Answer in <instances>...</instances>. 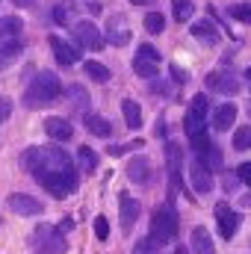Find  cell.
Masks as SVG:
<instances>
[{"label":"cell","mask_w":251,"mask_h":254,"mask_svg":"<svg viewBox=\"0 0 251 254\" xmlns=\"http://www.w3.org/2000/svg\"><path fill=\"white\" fill-rule=\"evenodd\" d=\"M51 51H54V57H57V63L60 65H74L80 60V51H74L68 42H63L60 36H51Z\"/></svg>","instance_id":"obj_14"},{"label":"cell","mask_w":251,"mask_h":254,"mask_svg":"<svg viewBox=\"0 0 251 254\" xmlns=\"http://www.w3.org/2000/svg\"><path fill=\"white\" fill-rule=\"evenodd\" d=\"M172 9H175V18H178V21H189V18L195 15L192 0H172Z\"/></svg>","instance_id":"obj_28"},{"label":"cell","mask_w":251,"mask_h":254,"mask_svg":"<svg viewBox=\"0 0 251 254\" xmlns=\"http://www.w3.org/2000/svg\"><path fill=\"white\" fill-rule=\"evenodd\" d=\"M237 178H240L246 187H251V163H243V166L237 169Z\"/></svg>","instance_id":"obj_36"},{"label":"cell","mask_w":251,"mask_h":254,"mask_svg":"<svg viewBox=\"0 0 251 254\" xmlns=\"http://www.w3.org/2000/svg\"><path fill=\"white\" fill-rule=\"evenodd\" d=\"M175 254H187V249H178V252H175Z\"/></svg>","instance_id":"obj_43"},{"label":"cell","mask_w":251,"mask_h":254,"mask_svg":"<svg viewBox=\"0 0 251 254\" xmlns=\"http://www.w3.org/2000/svg\"><path fill=\"white\" fill-rule=\"evenodd\" d=\"M234 148H237V151H249L251 148V125L237 127V133H234Z\"/></svg>","instance_id":"obj_29"},{"label":"cell","mask_w":251,"mask_h":254,"mask_svg":"<svg viewBox=\"0 0 251 254\" xmlns=\"http://www.w3.org/2000/svg\"><path fill=\"white\" fill-rule=\"evenodd\" d=\"M246 77H249V83H251V68H249V71H246Z\"/></svg>","instance_id":"obj_44"},{"label":"cell","mask_w":251,"mask_h":254,"mask_svg":"<svg viewBox=\"0 0 251 254\" xmlns=\"http://www.w3.org/2000/svg\"><path fill=\"white\" fill-rule=\"evenodd\" d=\"M54 18H57V24H68V21H71V9L60 3V6L54 9Z\"/></svg>","instance_id":"obj_35"},{"label":"cell","mask_w":251,"mask_h":254,"mask_svg":"<svg viewBox=\"0 0 251 254\" xmlns=\"http://www.w3.org/2000/svg\"><path fill=\"white\" fill-rule=\"evenodd\" d=\"M166 160H169V175H172V187H181V166H184V154L178 148V142L166 145Z\"/></svg>","instance_id":"obj_13"},{"label":"cell","mask_w":251,"mask_h":254,"mask_svg":"<svg viewBox=\"0 0 251 254\" xmlns=\"http://www.w3.org/2000/svg\"><path fill=\"white\" fill-rule=\"evenodd\" d=\"M68 98H71L74 110H83V113H86V107H89V95L83 92V86H71V89H68Z\"/></svg>","instance_id":"obj_30"},{"label":"cell","mask_w":251,"mask_h":254,"mask_svg":"<svg viewBox=\"0 0 251 254\" xmlns=\"http://www.w3.org/2000/svg\"><path fill=\"white\" fill-rule=\"evenodd\" d=\"M45 190L51 192L54 198H68L71 192L77 190V172H65V175H51V178H42L39 181Z\"/></svg>","instance_id":"obj_8"},{"label":"cell","mask_w":251,"mask_h":254,"mask_svg":"<svg viewBox=\"0 0 251 254\" xmlns=\"http://www.w3.org/2000/svg\"><path fill=\"white\" fill-rule=\"evenodd\" d=\"M237 181H240L237 175H225V190H234V187H237Z\"/></svg>","instance_id":"obj_40"},{"label":"cell","mask_w":251,"mask_h":254,"mask_svg":"<svg viewBox=\"0 0 251 254\" xmlns=\"http://www.w3.org/2000/svg\"><path fill=\"white\" fill-rule=\"evenodd\" d=\"M107 39H110V45H127L130 42V27H127L125 15H113L110 18V24H107Z\"/></svg>","instance_id":"obj_12"},{"label":"cell","mask_w":251,"mask_h":254,"mask_svg":"<svg viewBox=\"0 0 251 254\" xmlns=\"http://www.w3.org/2000/svg\"><path fill=\"white\" fill-rule=\"evenodd\" d=\"M21 27H24V24H21V18H15V15L0 18V42H3V39H9V42H12V39L21 33Z\"/></svg>","instance_id":"obj_25"},{"label":"cell","mask_w":251,"mask_h":254,"mask_svg":"<svg viewBox=\"0 0 251 254\" xmlns=\"http://www.w3.org/2000/svg\"><path fill=\"white\" fill-rule=\"evenodd\" d=\"M77 160H80V166H83L86 172H95V169H98V154H95L92 148H86V145L77 151Z\"/></svg>","instance_id":"obj_27"},{"label":"cell","mask_w":251,"mask_h":254,"mask_svg":"<svg viewBox=\"0 0 251 254\" xmlns=\"http://www.w3.org/2000/svg\"><path fill=\"white\" fill-rule=\"evenodd\" d=\"M21 166L36 178H51V175H65V172H74V163L71 157L65 154L63 148L57 145H48V148H30L21 154Z\"/></svg>","instance_id":"obj_1"},{"label":"cell","mask_w":251,"mask_h":254,"mask_svg":"<svg viewBox=\"0 0 251 254\" xmlns=\"http://www.w3.org/2000/svg\"><path fill=\"white\" fill-rule=\"evenodd\" d=\"M86 74H89L92 80H98V83H107V80H110V68L101 65V63H95V60L86 63Z\"/></svg>","instance_id":"obj_26"},{"label":"cell","mask_w":251,"mask_h":254,"mask_svg":"<svg viewBox=\"0 0 251 254\" xmlns=\"http://www.w3.org/2000/svg\"><path fill=\"white\" fill-rule=\"evenodd\" d=\"M9 116H12V101H9V98H0V125H3Z\"/></svg>","instance_id":"obj_37"},{"label":"cell","mask_w":251,"mask_h":254,"mask_svg":"<svg viewBox=\"0 0 251 254\" xmlns=\"http://www.w3.org/2000/svg\"><path fill=\"white\" fill-rule=\"evenodd\" d=\"M216 222H219V234L225 240H234L237 228H240V213L228 207V201H219L216 204Z\"/></svg>","instance_id":"obj_11"},{"label":"cell","mask_w":251,"mask_h":254,"mask_svg":"<svg viewBox=\"0 0 251 254\" xmlns=\"http://www.w3.org/2000/svg\"><path fill=\"white\" fill-rule=\"evenodd\" d=\"M151 240L157 246H169L178 240V213H175V204H163L154 210L151 216Z\"/></svg>","instance_id":"obj_3"},{"label":"cell","mask_w":251,"mask_h":254,"mask_svg":"<svg viewBox=\"0 0 251 254\" xmlns=\"http://www.w3.org/2000/svg\"><path fill=\"white\" fill-rule=\"evenodd\" d=\"M133 254H160V246H157L151 237H142V240H136Z\"/></svg>","instance_id":"obj_32"},{"label":"cell","mask_w":251,"mask_h":254,"mask_svg":"<svg viewBox=\"0 0 251 254\" xmlns=\"http://www.w3.org/2000/svg\"><path fill=\"white\" fill-rule=\"evenodd\" d=\"M30 246L39 254H65V237L54 228V225H39L30 237Z\"/></svg>","instance_id":"obj_4"},{"label":"cell","mask_w":251,"mask_h":254,"mask_svg":"<svg viewBox=\"0 0 251 254\" xmlns=\"http://www.w3.org/2000/svg\"><path fill=\"white\" fill-rule=\"evenodd\" d=\"M192 36H195L198 42H204V45H219V30H216L210 21H198V24H192Z\"/></svg>","instance_id":"obj_21"},{"label":"cell","mask_w":251,"mask_h":254,"mask_svg":"<svg viewBox=\"0 0 251 254\" xmlns=\"http://www.w3.org/2000/svg\"><path fill=\"white\" fill-rule=\"evenodd\" d=\"M243 207H251V192L249 195H243Z\"/></svg>","instance_id":"obj_42"},{"label":"cell","mask_w":251,"mask_h":254,"mask_svg":"<svg viewBox=\"0 0 251 254\" xmlns=\"http://www.w3.org/2000/svg\"><path fill=\"white\" fill-rule=\"evenodd\" d=\"M12 3H15V6H21V9H27V6H36L39 0H12Z\"/></svg>","instance_id":"obj_41"},{"label":"cell","mask_w":251,"mask_h":254,"mask_svg":"<svg viewBox=\"0 0 251 254\" xmlns=\"http://www.w3.org/2000/svg\"><path fill=\"white\" fill-rule=\"evenodd\" d=\"M157 68H160V54L157 48L151 45H139L136 57H133V71L139 77H157Z\"/></svg>","instance_id":"obj_7"},{"label":"cell","mask_w":251,"mask_h":254,"mask_svg":"<svg viewBox=\"0 0 251 254\" xmlns=\"http://www.w3.org/2000/svg\"><path fill=\"white\" fill-rule=\"evenodd\" d=\"M133 3H139V6H142V3H148V0H133Z\"/></svg>","instance_id":"obj_45"},{"label":"cell","mask_w":251,"mask_h":254,"mask_svg":"<svg viewBox=\"0 0 251 254\" xmlns=\"http://www.w3.org/2000/svg\"><path fill=\"white\" fill-rule=\"evenodd\" d=\"M234 122H237V107L234 104L216 107V113H213V127L216 130H228V127H234Z\"/></svg>","instance_id":"obj_19"},{"label":"cell","mask_w":251,"mask_h":254,"mask_svg":"<svg viewBox=\"0 0 251 254\" xmlns=\"http://www.w3.org/2000/svg\"><path fill=\"white\" fill-rule=\"evenodd\" d=\"M21 51H24V48H21V42H18V39L3 42V45H0V71H3V68H9V65L15 63V60L21 57Z\"/></svg>","instance_id":"obj_22"},{"label":"cell","mask_w":251,"mask_h":254,"mask_svg":"<svg viewBox=\"0 0 251 254\" xmlns=\"http://www.w3.org/2000/svg\"><path fill=\"white\" fill-rule=\"evenodd\" d=\"M228 15H231V18H237V21L251 24V3H237V6H231V9H228Z\"/></svg>","instance_id":"obj_33"},{"label":"cell","mask_w":251,"mask_h":254,"mask_svg":"<svg viewBox=\"0 0 251 254\" xmlns=\"http://www.w3.org/2000/svg\"><path fill=\"white\" fill-rule=\"evenodd\" d=\"M249 113H251V104H249Z\"/></svg>","instance_id":"obj_46"},{"label":"cell","mask_w":251,"mask_h":254,"mask_svg":"<svg viewBox=\"0 0 251 254\" xmlns=\"http://www.w3.org/2000/svg\"><path fill=\"white\" fill-rule=\"evenodd\" d=\"M207 89L219 92V95H237L240 92V80L234 71H210L207 74Z\"/></svg>","instance_id":"obj_9"},{"label":"cell","mask_w":251,"mask_h":254,"mask_svg":"<svg viewBox=\"0 0 251 254\" xmlns=\"http://www.w3.org/2000/svg\"><path fill=\"white\" fill-rule=\"evenodd\" d=\"M192 187H195V192H201V195H207V192L213 190V172L207 169V166H201L198 160L192 163Z\"/></svg>","instance_id":"obj_16"},{"label":"cell","mask_w":251,"mask_h":254,"mask_svg":"<svg viewBox=\"0 0 251 254\" xmlns=\"http://www.w3.org/2000/svg\"><path fill=\"white\" fill-rule=\"evenodd\" d=\"M83 122H86V130H89V133H95V136H101V139H110L113 125H110L107 119H101V116H86Z\"/></svg>","instance_id":"obj_24"},{"label":"cell","mask_w":251,"mask_h":254,"mask_svg":"<svg viewBox=\"0 0 251 254\" xmlns=\"http://www.w3.org/2000/svg\"><path fill=\"white\" fill-rule=\"evenodd\" d=\"M6 204H9V210L18 213V216H39V213H45V204H42L39 198H33V195H24V192L9 195Z\"/></svg>","instance_id":"obj_10"},{"label":"cell","mask_w":251,"mask_h":254,"mask_svg":"<svg viewBox=\"0 0 251 254\" xmlns=\"http://www.w3.org/2000/svg\"><path fill=\"white\" fill-rule=\"evenodd\" d=\"M60 95H63L60 77H57L54 71H39V74L33 77V83L27 86V92H24V104H27L30 110H36V107H51Z\"/></svg>","instance_id":"obj_2"},{"label":"cell","mask_w":251,"mask_h":254,"mask_svg":"<svg viewBox=\"0 0 251 254\" xmlns=\"http://www.w3.org/2000/svg\"><path fill=\"white\" fill-rule=\"evenodd\" d=\"M127 178H130L133 184H148V181H151V163H148L145 157H133V160L127 163Z\"/></svg>","instance_id":"obj_17"},{"label":"cell","mask_w":251,"mask_h":254,"mask_svg":"<svg viewBox=\"0 0 251 254\" xmlns=\"http://www.w3.org/2000/svg\"><path fill=\"white\" fill-rule=\"evenodd\" d=\"M192 252L195 254H216V246H213L207 228H201V225L192 231Z\"/></svg>","instance_id":"obj_20"},{"label":"cell","mask_w":251,"mask_h":254,"mask_svg":"<svg viewBox=\"0 0 251 254\" xmlns=\"http://www.w3.org/2000/svg\"><path fill=\"white\" fill-rule=\"evenodd\" d=\"M139 201L136 198H130V195H122V228L130 231L133 225H136V219H139Z\"/></svg>","instance_id":"obj_18"},{"label":"cell","mask_w":251,"mask_h":254,"mask_svg":"<svg viewBox=\"0 0 251 254\" xmlns=\"http://www.w3.org/2000/svg\"><path fill=\"white\" fill-rule=\"evenodd\" d=\"M122 113H125V122L130 130H139L142 127V110H139V104L136 101H122Z\"/></svg>","instance_id":"obj_23"},{"label":"cell","mask_w":251,"mask_h":254,"mask_svg":"<svg viewBox=\"0 0 251 254\" xmlns=\"http://www.w3.org/2000/svg\"><path fill=\"white\" fill-rule=\"evenodd\" d=\"M207 110H210L207 95H195V98H192V104H189L187 119H184V130H187L189 139L207 136Z\"/></svg>","instance_id":"obj_5"},{"label":"cell","mask_w":251,"mask_h":254,"mask_svg":"<svg viewBox=\"0 0 251 254\" xmlns=\"http://www.w3.org/2000/svg\"><path fill=\"white\" fill-rule=\"evenodd\" d=\"M45 133H48L54 142H68V139L74 136V127L68 125L65 119L54 116V119H48V122H45Z\"/></svg>","instance_id":"obj_15"},{"label":"cell","mask_w":251,"mask_h":254,"mask_svg":"<svg viewBox=\"0 0 251 254\" xmlns=\"http://www.w3.org/2000/svg\"><path fill=\"white\" fill-rule=\"evenodd\" d=\"M95 234H98V240H110V222L104 216L95 219Z\"/></svg>","instance_id":"obj_34"},{"label":"cell","mask_w":251,"mask_h":254,"mask_svg":"<svg viewBox=\"0 0 251 254\" xmlns=\"http://www.w3.org/2000/svg\"><path fill=\"white\" fill-rule=\"evenodd\" d=\"M145 30H148V33H163V30H166V18H163L160 12H148V15H145Z\"/></svg>","instance_id":"obj_31"},{"label":"cell","mask_w":251,"mask_h":254,"mask_svg":"<svg viewBox=\"0 0 251 254\" xmlns=\"http://www.w3.org/2000/svg\"><path fill=\"white\" fill-rule=\"evenodd\" d=\"M71 228H74V222H71V219H65V222H60V225H57V231H60V234H68Z\"/></svg>","instance_id":"obj_39"},{"label":"cell","mask_w":251,"mask_h":254,"mask_svg":"<svg viewBox=\"0 0 251 254\" xmlns=\"http://www.w3.org/2000/svg\"><path fill=\"white\" fill-rule=\"evenodd\" d=\"M71 33H74V39H77L80 48H86V51H104V36L98 33L95 24L77 21V24H71Z\"/></svg>","instance_id":"obj_6"},{"label":"cell","mask_w":251,"mask_h":254,"mask_svg":"<svg viewBox=\"0 0 251 254\" xmlns=\"http://www.w3.org/2000/svg\"><path fill=\"white\" fill-rule=\"evenodd\" d=\"M172 77H175V83H187L189 74H187V71H184V68H181L178 63H175V65H172Z\"/></svg>","instance_id":"obj_38"}]
</instances>
